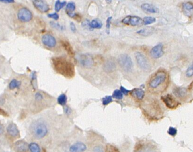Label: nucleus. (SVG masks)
Listing matches in <instances>:
<instances>
[{
	"mask_svg": "<svg viewBox=\"0 0 193 152\" xmlns=\"http://www.w3.org/2000/svg\"><path fill=\"white\" fill-rule=\"evenodd\" d=\"M54 70L64 77L71 79L75 75L74 65L63 56H55L52 59Z\"/></svg>",
	"mask_w": 193,
	"mask_h": 152,
	"instance_id": "obj_1",
	"label": "nucleus"
},
{
	"mask_svg": "<svg viewBox=\"0 0 193 152\" xmlns=\"http://www.w3.org/2000/svg\"><path fill=\"white\" fill-rule=\"evenodd\" d=\"M143 107L145 112L151 117L157 118L162 115L161 108L158 101L155 100H146Z\"/></svg>",
	"mask_w": 193,
	"mask_h": 152,
	"instance_id": "obj_2",
	"label": "nucleus"
},
{
	"mask_svg": "<svg viewBox=\"0 0 193 152\" xmlns=\"http://www.w3.org/2000/svg\"><path fill=\"white\" fill-rule=\"evenodd\" d=\"M33 136L37 138H42L48 134V130L46 125L43 121H37L32 124L30 127Z\"/></svg>",
	"mask_w": 193,
	"mask_h": 152,
	"instance_id": "obj_3",
	"label": "nucleus"
},
{
	"mask_svg": "<svg viewBox=\"0 0 193 152\" xmlns=\"http://www.w3.org/2000/svg\"><path fill=\"white\" fill-rule=\"evenodd\" d=\"M167 79V74L164 71H158L156 73L149 82V86L152 89H158Z\"/></svg>",
	"mask_w": 193,
	"mask_h": 152,
	"instance_id": "obj_4",
	"label": "nucleus"
},
{
	"mask_svg": "<svg viewBox=\"0 0 193 152\" xmlns=\"http://www.w3.org/2000/svg\"><path fill=\"white\" fill-rule=\"evenodd\" d=\"M118 62L126 72H130L133 69V63L131 57L126 54H121L118 58Z\"/></svg>",
	"mask_w": 193,
	"mask_h": 152,
	"instance_id": "obj_5",
	"label": "nucleus"
},
{
	"mask_svg": "<svg viewBox=\"0 0 193 152\" xmlns=\"http://www.w3.org/2000/svg\"><path fill=\"white\" fill-rule=\"evenodd\" d=\"M77 59L79 64L85 68L92 67L94 63L93 56L88 54H79L77 56Z\"/></svg>",
	"mask_w": 193,
	"mask_h": 152,
	"instance_id": "obj_6",
	"label": "nucleus"
},
{
	"mask_svg": "<svg viewBox=\"0 0 193 152\" xmlns=\"http://www.w3.org/2000/svg\"><path fill=\"white\" fill-rule=\"evenodd\" d=\"M135 58L137 64L141 69L145 71H149L151 70V65L148 60L142 53L139 52H136Z\"/></svg>",
	"mask_w": 193,
	"mask_h": 152,
	"instance_id": "obj_7",
	"label": "nucleus"
},
{
	"mask_svg": "<svg viewBox=\"0 0 193 152\" xmlns=\"http://www.w3.org/2000/svg\"><path fill=\"white\" fill-rule=\"evenodd\" d=\"M122 22L127 25L137 26H140L143 23V19L138 16H128L123 19Z\"/></svg>",
	"mask_w": 193,
	"mask_h": 152,
	"instance_id": "obj_8",
	"label": "nucleus"
},
{
	"mask_svg": "<svg viewBox=\"0 0 193 152\" xmlns=\"http://www.w3.org/2000/svg\"><path fill=\"white\" fill-rule=\"evenodd\" d=\"M17 17L19 20L22 22H29L32 19L33 14L29 9L22 8L18 11Z\"/></svg>",
	"mask_w": 193,
	"mask_h": 152,
	"instance_id": "obj_9",
	"label": "nucleus"
},
{
	"mask_svg": "<svg viewBox=\"0 0 193 152\" xmlns=\"http://www.w3.org/2000/svg\"><path fill=\"white\" fill-rule=\"evenodd\" d=\"M162 100L168 108L173 109L178 105V103L171 94H168L162 97Z\"/></svg>",
	"mask_w": 193,
	"mask_h": 152,
	"instance_id": "obj_10",
	"label": "nucleus"
},
{
	"mask_svg": "<svg viewBox=\"0 0 193 152\" xmlns=\"http://www.w3.org/2000/svg\"><path fill=\"white\" fill-rule=\"evenodd\" d=\"M34 6L42 13H46L50 10L49 4L44 0H33Z\"/></svg>",
	"mask_w": 193,
	"mask_h": 152,
	"instance_id": "obj_11",
	"label": "nucleus"
},
{
	"mask_svg": "<svg viewBox=\"0 0 193 152\" xmlns=\"http://www.w3.org/2000/svg\"><path fill=\"white\" fill-rule=\"evenodd\" d=\"M150 54L151 56L154 59H158L162 57L164 54L162 44L159 43L153 47L151 50Z\"/></svg>",
	"mask_w": 193,
	"mask_h": 152,
	"instance_id": "obj_12",
	"label": "nucleus"
},
{
	"mask_svg": "<svg viewBox=\"0 0 193 152\" xmlns=\"http://www.w3.org/2000/svg\"><path fill=\"white\" fill-rule=\"evenodd\" d=\"M42 42L49 48H54L56 45V40L54 37L49 34H46L42 37Z\"/></svg>",
	"mask_w": 193,
	"mask_h": 152,
	"instance_id": "obj_13",
	"label": "nucleus"
},
{
	"mask_svg": "<svg viewBox=\"0 0 193 152\" xmlns=\"http://www.w3.org/2000/svg\"><path fill=\"white\" fill-rule=\"evenodd\" d=\"M28 148V145L23 140L18 141L14 144V149L17 152H26Z\"/></svg>",
	"mask_w": 193,
	"mask_h": 152,
	"instance_id": "obj_14",
	"label": "nucleus"
},
{
	"mask_svg": "<svg viewBox=\"0 0 193 152\" xmlns=\"http://www.w3.org/2000/svg\"><path fill=\"white\" fill-rule=\"evenodd\" d=\"M87 149L86 145L82 142H77L69 148L70 152H84Z\"/></svg>",
	"mask_w": 193,
	"mask_h": 152,
	"instance_id": "obj_15",
	"label": "nucleus"
},
{
	"mask_svg": "<svg viewBox=\"0 0 193 152\" xmlns=\"http://www.w3.org/2000/svg\"><path fill=\"white\" fill-rule=\"evenodd\" d=\"M173 93L175 96L179 99H184L186 97L187 90L185 88H175L173 89Z\"/></svg>",
	"mask_w": 193,
	"mask_h": 152,
	"instance_id": "obj_16",
	"label": "nucleus"
},
{
	"mask_svg": "<svg viewBox=\"0 0 193 152\" xmlns=\"http://www.w3.org/2000/svg\"><path fill=\"white\" fill-rule=\"evenodd\" d=\"M141 8L144 12L149 13H158L159 12V10L158 7L148 3L143 4L141 5Z\"/></svg>",
	"mask_w": 193,
	"mask_h": 152,
	"instance_id": "obj_17",
	"label": "nucleus"
},
{
	"mask_svg": "<svg viewBox=\"0 0 193 152\" xmlns=\"http://www.w3.org/2000/svg\"><path fill=\"white\" fill-rule=\"evenodd\" d=\"M135 152H158L156 148L151 145L146 144L140 145Z\"/></svg>",
	"mask_w": 193,
	"mask_h": 152,
	"instance_id": "obj_18",
	"label": "nucleus"
},
{
	"mask_svg": "<svg viewBox=\"0 0 193 152\" xmlns=\"http://www.w3.org/2000/svg\"><path fill=\"white\" fill-rule=\"evenodd\" d=\"M116 69V65L113 60H108L104 65V69L107 73H111L115 70Z\"/></svg>",
	"mask_w": 193,
	"mask_h": 152,
	"instance_id": "obj_19",
	"label": "nucleus"
},
{
	"mask_svg": "<svg viewBox=\"0 0 193 152\" xmlns=\"http://www.w3.org/2000/svg\"><path fill=\"white\" fill-rule=\"evenodd\" d=\"M7 132L12 137H17L19 134V131L14 123H11L8 125L7 127Z\"/></svg>",
	"mask_w": 193,
	"mask_h": 152,
	"instance_id": "obj_20",
	"label": "nucleus"
},
{
	"mask_svg": "<svg viewBox=\"0 0 193 152\" xmlns=\"http://www.w3.org/2000/svg\"><path fill=\"white\" fill-rule=\"evenodd\" d=\"M155 32V29L152 27H147L137 31L136 33L143 36H149L152 35Z\"/></svg>",
	"mask_w": 193,
	"mask_h": 152,
	"instance_id": "obj_21",
	"label": "nucleus"
},
{
	"mask_svg": "<svg viewBox=\"0 0 193 152\" xmlns=\"http://www.w3.org/2000/svg\"><path fill=\"white\" fill-rule=\"evenodd\" d=\"M61 44L62 46L63 47V48L65 50V51L68 52V54H69V55L71 56L74 55V51H73L72 47L71 45V44L69 43V42L63 40V41H61Z\"/></svg>",
	"mask_w": 193,
	"mask_h": 152,
	"instance_id": "obj_22",
	"label": "nucleus"
},
{
	"mask_svg": "<svg viewBox=\"0 0 193 152\" xmlns=\"http://www.w3.org/2000/svg\"><path fill=\"white\" fill-rule=\"evenodd\" d=\"M75 9H76V5L74 3L69 2L67 4L66 12L70 17H71L72 16L73 14V13H74Z\"/></svg>",
	"mask_w": 193,
	"mask_h": 152,
	"instance_id": "obj_23",
	"label": "nucleus"
},
{
	"mask_svg": "<svg viewBox=\"0 0 193 152\" xmlns=\"http://www.w3.org/2000/svg\"><path fill=\"white\" fill-rule=\"evenodd\" d=\"M183 10L187 15L191 14L193 12V4L191 2H187L183 4Z\"/></svg>",
	"mask_w": 193,
	"mask_h": 152,
	"instance_id": "obj_24",
	"label": "nucleus"
},
{
	"mask_svg": "<svg viewBox=\"0 0 193 152\" xmlns=\"http://www.w3.org/2000/svg\"><path fill=\"white\" fill-rule=\"evenodd\" d=\"M103 26V24L97 19H94L89 23V28L94 29H100Z\"/></svg>",
	"mask_w": 193,
	"mask_h": 152,
	"instance_id": "obj_25",
	"label": "nucleus"
},
{
	"mask_svg": "<svg viewBox=\"0 0 193 152\" xmlns=\"http://www.w3.org/2000/svg\"><path fill=\"white\" fill-rule=\"evenodd\" d=\"M133 94L134 96L139 100L143 99L145 96V92L141 89H136L134 90Z\"/></svg>",
	"mask_w": 193,
	"mask_h": 152,
	"instance_id": "obj_26",
	"label": "nucleus"
},
{
	"mask_svg": "<svg viewBox=\"0 0 193 152\" xmlns=\"http://www.w3.org/2000/svg\"><path fill=\"white\" fill-rule=\"evenodd\" d=\"M156 22V18L153 17L147 16L143 18V24L144 25H149Z\"/></svg>",
	"mask_w": 193,
	"mask_h": 152,
	"instance_id": "obj_27",
	"label": "nucleus"
},
{
	"mask_svg": "<svg viewBox=\"0 0 193 152\" xmlns=\"http://www.w3.org/2000/svg\"><path fill=\"white\" fill-rule=\"evenodd\" d=\"M65 5H67V2L66 1H63L61 2L60 0H57L55 3V6H54V9L55 11L56 12H59L64 7Z\"/></svg>",
	"mask_w": 193,
	"mask_h": 152,
	"instance_id": "obj_28",
	"label": "nucleus"
},
{
	"mask_svg": "<svg viewBox=\"0 0 193 152\" xmlns=\"http://www.w3.org/2000/svg\"><path fill=\"white\" fill-rule=\"evenodd\" d=\"M67 102V97L65 94H62L58 98V103L62 106H65Z\"/></svg>",
	"mask_w": 193,
	"mask_h": 152,
	"instance_id": "obj_29",
	"label": "nucleus"
},
{
	"mask_svg": "<svg viewBox=\"0 0 193 152\" xmlns=\"http://www.w3.org/2000/svg\"><path fill=\"white\" fill-rule=\"evenodd\" d=\"M29 149L31 152H40V148L38 144L32 142L29 145Z\"/></svg>",
	"mask_w": 193,
	"mask_h": 152,
	"instance_id": "obj_30",
	"label": "nucleus"
},
{
	"mask_svg": "<svg viewBox=\"0 0 193 152\" xmlns=\"http://www.w3.org/2000/svg\"><path fill=\"white\" fill-rule=\"evenodd\" d=\"M112 97H113L114 98H115L116 99L120 100V99H122L123 98V94L121 92L120 90L117 89V90L114 91Z\"/></svg>",
	"mask_w": 193,
	"mask_h": 152,
	"instance_id": "obj_31",
	"label": "nucleus"
},
{
	"mask_svg": "<svg viewBox=\"0 0 193 152\" xmlns=\"http://www.w3.org/2000/svg\"><path fill=\"white\" fill-rule=\"evenodd\" d=\"M20 83L19 81H18L15 79H14L10 82V84H9V88H10V89L12 90V89H14L16 88H18L20 86Z\"/></svg>",
	"mask_w": 193,
	"mask_h": 152,
	"instance_id": "obj_32",
	"label": "nucleus"
},
{
	"mask_svg": "<svg viewBox=\"0 0 193 152\" xmlns=\"http://www.w3.org/2000/svg\"><path fill=\"white\" fill-rule=\"evenodd\" d=\"M186 75L188 78L192 77L193 76V63L187 69L186 71Z\"/></svg>",
	"mask_w": 193,
	"mask_h": 152,
	"instance_id": "obj_33",
	"label": "nucleus"
},
{
	"mask_svg": "<svg viewBox=\"0 0 193 152\" xmlns=\"http://www.w3.org/2000/svg\"><path fill=\"white\" fill-rule=\"evenodd\" d=\"M112 17H109L107 19L106 21V32L107 34L110 33V26H111V22H112Z\"/></svg>",
	"mask_w": 193,
	"mask_h": 152,
	"instance_id": "obj_34",
	"label": "nucleus"
},
{
	"mask_svg": "<svg viewBox=\"0 0 193 152\" xmlns=\"http://www.w3.org/2000/svg\"><path fill=\"white\" fill-rule=\"evenodd\" d=\"M106 152H120L114 146L108 145L106 147Z\"/></svg>",
	"mask_w": 193,
	"mask_h": 152,
	"instance_id": "obj_35",
	"label": "nucleus"
},
{
	"mask_svg": "<svg viewBox=\"0 0 193 152\" xmlns=\"http://www.w3.org/2000/svg\"><path fill=\"white\" fill-rule=\"evenodd\" d=\"M112 96H106L103 99V104L104 105H107L109 104L110 103H111L113 100H112Z\"/></svg>",
	"mask_w": 193,
	"mask_h": 152,
	"instance_id": "obj_36",
	"label": "nucleus"
},
{
	"mask_svg": "<svg viewBox=\"0 0 193 152\" xmlns=\"http://www.w3.org/2000/svg\"><path fill=\"white\" fill-rule=\"evenodd\" d=\"M177 130L173 127H170L168 130V134L171 136H175L177 134Z\"/></svg>",
	"mask_w": 193,
	"mask_h": 152,
	"instance_id": "obj_37",
	"label": "nucleus"
},
{
	"mask_svg": "<svg viewBox=\"0 0 193 152\" xmlns=\"http://www.w3.org/2000/svg\"><path fill=\"white\" fill-rule=\"evenodd\" d=\"M48 16L49 17V18H53L54 19V20H58L59 18V15L58 14V13H50V14H49L48 15Z\"/></svg>",
	"mask_w": 193,
	"mask_h": 152,
	"instance_id": "obj_38",
	"label": "nucleus"
},
{
	"mask_svg": "<svg viewBox=\"0 0 193 152\" xmlns=\"http://www.w3.org/2000/svg\"><path fill=\"white\" fill-rule=\"evenodd\" d=\"M50 23V25L54 28H56L57 29H63V27L62 26H60L58 23H54L53 22H51Z\"/></svg>",
	"mask_w": 193,
	"mask_h": 152,
	"instance_id": "obj_39",
	"label": "nucleus"
},
{
	"mask_svg": "<svg viewBox=\"0 0 193 152\" xmlns=\"http://www.w3.org/2000/svg\"><path fill=\"white\" fill-rule=\"evenodd\" d=\"M120 90H121V92L123 93V94H125V95L128 94V93L130 92V90H128L125 89V88H124V87H123V86H121V87H120Z\"/></svg>",
	"mask_w": 193,
	"mask_h": 152,
	"instance_id": "obj_40",
	"label": "nucleus"
},
{
	"mask_svg": "<svg viewBox=\"0 0 193 152\" xmlns=\"http://www.w3.org/2000/svg\"><path fill=\"white\" fill-rule=\"evenodd\" d=\"M70 28H71V30L72 31V32H76V31H77L76 26L72 22H71L70 23Z\"/></svg>",
	"mask_w": 193,
	"mask_h": 152,
	"instance_id": "obj_41",
	"label": "nucleus"
},
{
	"mask_svg": "<svg viewBox=\"0 0 193 152\" xmlns=\"http://www.w3.org/2000/svg\"><path fill=\"white\" fill-rule=\"evenodd\" d=\"M94 150L95 152H104L103 149L100 146H97L94 149Z\"/></svg>",
	"mask_w": 193,
	"mask_h": 152,
	"instance_id": "obj_42",
	"label": "nucleus"
},
{
	"mask_svg": "<svg viewBox=\"0 0 193 152\" xmlns=\"http://www.w3.org/2000/svg\"><path fill=\"white\" fill-rule=\"evenodd\" d=\"M43 98L42 95L40 93H37L36 94V99L37 100H41Z\"/></svg>",
	"mask_w": 193,
	"mask_h": 152,
	"instance_id": "obj_43",
	"label": "nucleus"
},
{
	"mask_svg": "<svg viewBox=\"0 0 193 152\" xmlns=\"http://www.w3.org/2000/svg\"><path fill=\"white\" fill-rule=\"evenodd\" d=\"M0 2L4 3H14V0H0Z\"/></svg>",
	"mask_w": 193,
	"mask_h": 152,
	"instance_id": "obj_44",
	"label": "nucleus"
},
{
	"mask_svg": "<svg viewBox=\"0 0 193 152\" xmlns=\"http://www.w3.org/2000/svg\"><path fill=\"white\" fill-rule=\"evenodd\" d=\"M3 132H4V127L0 123V135L2 134Z\"/></svg>",
	"mask_w": 193,
	"mask_h": 152,
	"instance_id": "obj_45",
	"label": "nucleus"
},
{
	"mask_svg": "<svg viewBox=\"0 0 193 152\" xmlns=\"http://www.w3.org/2000/svg\"><path fill=\"white\" fill-rule=\"evenodd\" d=\"M65 111L67 113H70V111H71V109H69V108L68 107H66L65 108Z\"/></svg>",
	"mask_w": 193,
	"mask_h": 152,
	"instance_id": "obj_46",
	"label": "nucleus"
},
{
	"mask_svg": "<svg viewBox=\"0 0 193 152\" xmlns=\"http://www.w3.org/2000/svg\"><path fill=\"white\" fill-rule=\"evenodd\" d=\"M106 1L107 4H111L112 2V0H106Z\"/></svg>",
	"mask_w": 193,
	"mask_h": 152,
	"instance_id": "obj_47",
	"label": "nucleus"
}]
</instances>
